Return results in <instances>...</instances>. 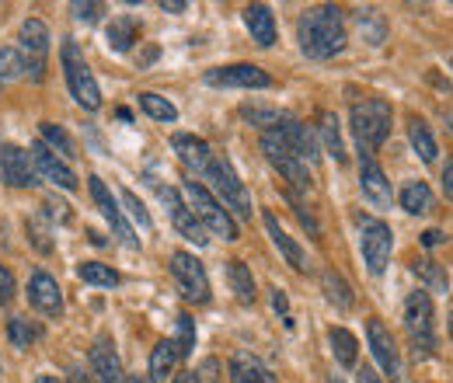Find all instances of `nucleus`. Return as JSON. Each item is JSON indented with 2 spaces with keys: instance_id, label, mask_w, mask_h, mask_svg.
I'll use <instances>...</instances> for the list:
<instances>
[{
  "instance_id": "nucleus-7",
  "label": "nucleus",
  "mask_w": 453,
  "mask_h": 383,
  "mask_svg": "<svg viewBox=\"0 0 453 383\" xmlns=\"http://www.w3.org/2000/svg\"><path fill=\"white\" fill-rule=\"evenodd\" d=\"M404 331H408L415 352L433 356V349H436V328H433V296H429V289H415L404 300Z\"/></svg>"
},
{
  "instance_id": "nucleus-50",
  "label": "nucleus",
  "mask_w": 453,
  "mask_h": 383,
  "mask_svg": "<svg viewBox=\"0 0 453 383\" xmlns=\"http://www.w3.org/2000/svg\"><path fill=\"white\" fill-rule=\"evenodd\" d=\"M422 244H426V248L443 244V230H426V234H422Z\"/></svg>"
},
{
  "instance_id": "nucleus-51",
  "label": "nucleus",
  "mask_w": 453,
  "mask_h": 383,
  "mask_svg": "<svg viewBox=\"0 0 453 383\" xmlns=\"http://www.w3.org/2000/svg\"><path fill=\"white\" fill-rule=\"evenodd\" d=\"M161 11H168V14H181V11H188V4H185V0H165V4H161Z\"/></svg>"
},
{
  "instance_id": "nucleus-57",
  "label": "nucleus",
  "mask_w": 453,
  "mask_h": 383,
  "mask_svg": "<svg viewBox=\"0 0 453 383\" xmlns=\"http://www.w3.org/2000/svg\"><path fill=\"white\" fill-rule=\"evenodd\" d=\"M450 341H453V314H450Z\"/></svg>"
},
{
  "instance_id": "nucleus-46",
  "label": "nucleus",
  "mask_w": 453,
  "mask_h": 383,
  "mask_svg": "<svg viewBox=\"0 0 453 383\" xmlns=\"http://www.w3.org/2000/svg\"><path fill=\"white\" fill-rule=\"evenodd\" d=\"M28 230H32V241H35V248H39V251H53V244L46 241V237H50V230H46V226H39V219H32V223H28Z\"/></svg>"
},
{
  "instance_id": "nucleus-29",
  "label": "nucleus",
  "mask_w": 453,
  "mask_h": 383,
  "mask_svg": "<svg viewBox=\"0 0 453 383\" xmlns=\"http://www.w3.org/2000/svg\"><path fill=\"white\" fill-rule=\"evenodd\" d=\"M178 345L174 341H157L154 345V352H150V380L157 383V380H168L171 373H174V366H178Z\"/></svg>"
},
{
  "instance_id": "nucleus-5",
  "label": "nucleus",
  "mask_w": 453,
  "mask_h": 383,
  "mask_svg": "<svg viewBox=\"0 0 453 383\" xmlns=\"http://www.w3.org/2000/svg\"><path fill=\"white\" fill-rule=\"evenodd\" d=\"M210 185H213V195L224 203V210L230 213H237V217H251L255 213V206H251V195H248V188H244V181L237 178V171L234 165L226 161L224 154H213V161L206 167V174H203Z\"/></svg>"
},
{
  "instance_id": "nucleus-3",
  "label": "nucleus",
  "mask_w": 453,
  "mask_h": 383,
  "mask_svg": "<svg viewBox=\"0 0 453 383\" xmlns=\"http://www.w3.org/2000/svg\"><path fill=\"white\" fill-rule=\"evenodd\" d=\"M181 195H185L188 210L196 213V219L206 226V234H217V237H224V241H237V219L226 213L224 203H220L203 181L185 178V181H181Z\"/></svg>"
},
{
  "instance_id": "nucleus-25",
  "label": "nucleus",
  "mask_w": 453,
  "mask_h": 383,
  "mask_svg": "<svg viewBox=\"0 0 453 383\" xmlns=\"http://www.w3.org/2000/svg\"><path fill=\"white\" fill-rule=\"evenodd\" d=\"M408 143H411V150L418 154V161H422V165H433V161H436V154H440V147H436V136H433L429 122H426V119H418V115H411V119H408Z\"/></svg>"
},
{
  "instance_id": "nucleus-9",
  "label": "nucleus",
  "mask_w": 453,
  "mask_h": 383,
  "mask_svg": "<svg viewBox=\"0 0 453 383\" xmlns=\"http://www.w3.org/2000/svg\"><path fill=\"white\" fill-rule=\"evenodd\" d=\"M171 275L181 286L188 303H210V275L206 265L192 255V251H171Z\"/></svg>"
},
{
  "instance_id": "nucleus-16",
  "label": "nucleus",
  "mask_w": 453,
  "mask_h": 383,
  "mask_svg": "<svg viewBox=\"0 0 453 383\" xmlns=\"http://www.w3.org/2000/svg\"><path fill=\"white\" fill-rule=\"evenodd\" d=\"M28 154H32V161H35V171H39L46 181H53L63 192H77V174H73V167L66 165L63 157H57L42 140H35V143L28 147Z\"/></svg>"
},
{
  "instance_id": "nucleus-15",
  "label": "nucleus",
  "mask_w": 453,
  "mask_h": 383,
  "mask_svg": "<svg viewBox=\"0 0 453 383\" xmlns=\"http://www.w3.org/2000/svg\"><path fill=\"white\" fill-rule=\"evenodd\" d=\"M366 341H370V352H373L377 366L391 377V383H401V352H397L395 334L384 328L380 318H370L366 321Z\"/></svg>"
},
{
  "instance_id": "nucleus-38",
  "label": "nucleus",
  "mask_w": 453,
  "mask_h": 383,
  "mask_svg": "<svg viewBox=\"0 0 453 383\" xmlns=\"http://www.w3.org/2000/svg\"><path fill=\"white\" fill-rule=\"evenodd\" d=\"M140 109L147 111L154 122H178V109L157 91H140Z\"/></svg>"
},
{
  "instance_id": "nucleus-34",
  "label": "nucleus",
  "mask_w": 453,
  "mask_h": 383,
  "mask_svg": "<svg viewBox=\"0 0 453 383\" xmlns=\"http://www.w3.org/2000/svg\"><path fill=\"white\" fill-rule=\"evenodd\" d=\"M321 140H325V150L335 157V161H345V140H342V129H339V115L335 111H325L321 115Z\"/></svg>"
},
{
  "instance_id": "nucleus-45",
  "label": "nucleus",
  "mask_w": 453,
  "mask_h": 383,
  "mask_svg": "<svg viewBox=\"0 0 453 383\" xmlns=\"http://www.w3.org/2000/svg\"><path fill=\"white\" fill-rule=\"evenodd\" d=\"M11 300H14V272L0 265V307H7Z\"/></svg>"
},
{
  "instance_id": "nucleus-10",
  "label": "nucleus",
  "mask_w": 453,
  "mask_h": 383,
  "mask_svg": "<svg viewBox=\"0 0 453 383\" xmlns=\"http://www.w3.org/2000/svg\"><path fill=\"white\" fill-rule=\"evenodd\" d=\"M203 80L210 88H248V91H265L273 88V77L255 66V63H226V66H213L203 73Z\"/></svg>"
},
{
  "instance_id": "nucleus-11",
  "label": "nucleus",
  "mask_w": 453,
  "mask_h": 383,
  "mask_svg": "<svg viewBox=\"0 0 453 383\" xmlns=\"http://www.w3.org/2000/svg\"><path fill=\"white\" fill-rule=\"evenodd\" d=\"M154 188H157V195H161V203L168 206L171 213V223H174V230L185 237V241H192L196 248H206L210 244V237H206V226L196 219V213L188 210V203H185V195L178 192V188H171V185H157L154 181Z\"/></svg>"
},
{
  "instance_id": "nucleus-33",
  "label": "nucleus",
  "mask_w": 453,
  "mask_h": 383,
  "mask_svg": "<svg viewBox=\"0 0 453 383\" xmlns=\"http://www.w3.org/2000/svg\"><path fill=\"white\" fill-rule=\"evenodd\" d=\"M77 279L88 282V286H102V289H112L119 286V272L105 262H81L77 265Z\"/></svg>"
},
{
  "instance_id": "nucleus-1",
  "label": "nucleus",
  "mask_w": 453,
  "mask_h": 383,
  "mask_svg": "<svg viewBox=\"0 0 453 383\" xmlns=\"http://www.w3.org/2000/svg\"><path fill=\"white\" fill-rule=\"evenodd\" d=\"M296 42H300V53L311 56V59H332L345 50L349 42V32H345V18L335 4H318V7H307L300 18H296Z\"/></svg>"
},
{
  "instance_id": "nucleus-55",
  "label": "nucleus",
  "mask_w": 453,
  "mask_h": 383,
  "mask_svg": "<svg viewBox=\"0 0 453 383\" xmlns=\"http://www.w3.org/2000/svg\"><path fill=\"white\" fill-rule=\"evenodd\" d=\"M35 383H63V380H59V377H53V373H39V377H35Z\"/></svg>"
},
{
  "instance_id": "nucleus-40",
  "label": "nucleus",
  "mask_w": 453,
  "mask_h": 383,
  "mask_svg": "<svg viewBox=\"0 0 453 383\" xmlns=\"http://www.w3.org/2000/svg\"><path fill=\"white\" fill-rule=\"evenodd\" d=\"M119 199H122L126 213L133 217V223H136V226H143V230H150V226H154V219H150V213H147V206L140 203V195H136V192L122 188V192H119Z\"/></svg>"
},
{
  "instance_id": "nucleus-8",
  "label": "nucleus",
  "mask_w": 453,
  "mask_h": 383,
  "mask_svg": "<svg viewBox=\"0 0 453 383\" xmlns=\"http://www.w3.org/2000/svg\"><path fill=\"white\" fill-rule=\"evenodd\" d=\"M262 154H265V161H269V165L276 167L286 181H289V188L311 192V185H314V178H311V165H303L296 154H289V147H286L273 129H269V133H262Z\"/></svg>"
},
{
  "instance_id": "nucleus-42",
  "label": "nucleus",
  "mask_w": 453,
  "mask_h": 383,
  "mask_svg": "<svg viewBox=\"0 0 453 383\" xmlns=\"http://www.w3.org/2000/svg\"><path fill=\"white\" fill-rule=\"evenodd\" d=\"M70 11H73V18H77V21H84V25H95V21L105 14V4H91V0L84 4V0H77Z\"/></svg>"
},
{
  "instance_id": "nucleus-23",
  "label": "nucleus",
  "mask_w": 453,
  "mask_h": 383,
  "mask_svg": "<svg viewBox=\"0 0 453 383\" xmlns=\"http://www.w3.org/2000/svg\"><path fill=\"white\" fill-rule=\"evenodd\" d=\"M244 28L251 32V39H255L262 50L276 46V14H273L265 4H248V7H244Z\"/></svg>"
},
{
  "instance_id": "nucleus-17",
  "label": "nucleus",
  "mask_w": 453,
  "mask_h": 383,
  "mask_svg": "<svg viewBox=\"0 0 453 383\" xmlns=\"http://www.w3.org/2000/svg\"><path fill=\"white\" fill-rule=\"evenodd\" d=\"M28 303L42 314V318H63V289H59V282L53 279L50 272H32L28 279Z\"/></svg>"
},
{
  "instance_id": "nucleus-4",
  "label": "nucleus",
  "mask_w": 453,
  "mask_h": 383,
  "mask_svg": "<svg viewBox=\"0 0 453 383\" xmlns=\"http://www.w3.org/2000/svg\"><path fill=\"white\" fill-rule=\"evenodd\" d=\"M59 66H63V77H66V88H70L73 102L84 111L102 109V88H98V80H95L88 59L77 50V42L66 39V42L59 46Z\"/></svg>"
},
{
  "instance_id": "nucleus-22",
  "label": "nucleus",
  "mask_w": 453,
  "mask_h": 383,
  "mask_svg": "<svg viewBox=\"0 0 453 383\" xmlns=\"http://www.w3.org/2000/svg\"><path fill=\"white\" fill-rule=\"evenodd\" d=\"M262 219H265V230H269V237H273V244H276V251L286 258V265H293L296 272H307V255H303V248L286 234L283 226H280V217L276 213H262Z\"/></svg>"
},
{
  "instance_id": "nucleus-14",
  "label": "nucleus",
  "mask_w": 453,
  "mask_h": 383,
  "mask_svg": "<svg viewBox=\"0 0 453 383\" xmlns=\"http://www.w3.org/2000/svg\"><path fill=\"white\" fill-rule=\"evenodd\" d=\"M88 185H91V199H95V206L102 210V217L109 219V226L115 230V237H119L126 248H133V251H136V248H140V237L133 234V226H129L126 217H122V206L115 203L112 188H109L98 174H91V178H88Z\"/></svg>"
},
{
  "instance_id": "nucleus-44",
  "label": "nucleus",
  "mask_w": 453,
  "mask_h": 383,
  "mask_svg": "<svg viewBox=\"0 0 453 383\" xmlns=\"http://www.w3.org/2000/svg\"><path fill=\"white\" fill-rule=\"evenodd\" d=\"M220 377H224V373H220V363H217V359H203V363L196 366V380L199 383H220Z\"/></svg>"
},
{
  "instance_id": "nucleus-48",
  "label": "nucleus",
  "mask_w": 453,
  "mask_h": 383,
  "mask_svg": "<svg viewBox=\"0 0 453 383\" xmlns=\"http://www.w3.org/2000/svg\"><path fill=\"white\" fill-rule=\"evenodd\" d=\"M440 178H443V195H447V203H453V157L443 165V174H440Z\"/></svg>"
},
{
  "instance_id": "nucleus-20",
  "label": "nucleus",
  "mask_w": 453,
  "mask_h": 383,
  "mask_svg": "<svg viewBox=\"0 0 453 383\" xmlns=\"http://www.w3.org/2000/svg\"><path fill=\"white\" fill-rule=\"evenodd\" d=\"M359 188H363V199L373 206V210H388L395 192H391V181L384 174V167L377 161H359Z\"/></svg>"
},
{
  "instance_id": "nucleus-52",
  "label": "nucleus",
  "mask_w": 453,
  "mask_h": 383,
  "mask_svg": "<svg viewBox=\"0 0 453 383\" xmlns=\"http://www.w3.org/2000/svg\"><path fill=\"white\" fill-rule=\"evenodd\" d=\"M171 383H199L196 380V370H181V373H174Z\"/></svg>"
},
{
  "instance_id": "nucleus-37",
  "label": "nucleus",
  "mask_w": 453,
  "mask_h": 383,
  "mask_svg": "<svg viewBox=\"0 0 453 383\" xmlns=\"http://www.w3.org/2000/svg\"><path fill=\"white\" fill-rule=\"evenodd\" d=\"M28 73V59L18 46H0V84H11Z\"/></svg>"
},
{
  "instance_id": "nucleus-30",
  "label": "nucleus",
  "mask_w": 453,
  "mask_h": 383,
  "mask_svg": "<svg viewBox=\"0 0 453 383\" xmlns=\"http://www.w3.org/2000/svg\"><path fill=\"white\" fill-rule=\"evenodd\" d=\"M39 136H42V143L63 157V161H70V157H77V147H73V140H70V133L57 126V122H39Z\"/></svg>"
},
{
  "instance_id": "nucleus-21",
  "label": "nucleus",
  "mask_w": 453,
  "mask_h": 383,
  "mask_svg": "<svg viewBox=\"0 0 453 383\" xmlns=\"http://www.w3.org/2000/svg\"><path fill=\"white\" fill-rule=\"evenodd\" d=\"M91 373L98 377V383H126L122 363H119V352H115V345L109 334L95 338V345H91Z\"/></svg>"
},
{
  "instance_id": "nucleus-13",
  "label": "nucleus",
  "mask_w": 453,
  "mask_h": 383,
  "mask_svg": "<svg viewBox=\"0 0 453 383\" xmlns=\"http://www.w3.org/2000/svg\"><path fill=\"white\" fill-rule=\"evenodd\" d=\"M50 28L42 18H25L21 28H18V50L28 59V70L32 77L39 80L42 77V66H46V53H50Z\"/></svg>"
},
{
  "instance_id": "nucleus-28",
  "label": "nucleus",
  "mask_w": 453,
  "mask_h": 383,
  "mask_svg": "<svg viewBox=\"0 0 453 383\" xmlns=\"http://www.w3.org/2000/svg\"><path fill=\"white\" fill-rule=\"evenodd\" d=\"M226 282H230V293L241 300V303H255V275H251V269L244 265V262H226Z\"/></svg>"
},
{
  "instance_id": "nucleus-43",
  "label": "nucleus",
  "mask_w": 453,
  "mask_h": 383,
  "mask_svg": "<svg viewBox=\"0 0 453 383\" xmlns=\"http://www.w3.org/2000/svg\"><path fill=\"white\" fill-rule=\"evenodd\" d=\"M415 272L426 275V282L433 286V289H447V275L436 269V262H429V258H422L418 265H415Z\"/></svg>"
},
{
  "instance_id": "nucleus-49",
  "label": "nucleus",
  "mask_w": 453,
  "mask_h": 383,
  "mask_svg": "<svg viewBox=\"0 0 453 383\" xmlns=\"http://www.w3.org/2000/svg\"><path fill=\"white\" fill-rule=\"evenodd\" d=\"M356 383H384V380L377 377L373 366H359V370H356Z\"/></svg>"
},
{
  "instance_id": "nucleus-58",
  "label": "nucleus",
  "mask_w": 453,
  "mask_h": 383,
  "mask_svg": "<svg viewBox=\"0 0 453 383\" xmlns=\"http://www.w3.org/2000/svg\"><path fill=\"white\" fill-rule=\"evenodd\" d=\"M332 383H345V380H339V377H335V380H332Z\"/></svg>"
},
{
  "instance_id": "nucleus-26",
  "label": "nucleus",
  "mask_w": 453,
  "mask_h": 383,
  "mask_svg": "<svg viewBox=\"0 0 453 383\" xmlns=\"http://www.w3.org/2000/svg\"><path fill=\"white\" fill-rule=\"evenodd\" d=\"M397 203H401V210L404 213H411V217H426V213H433V188L426 185V181H404L401 185V192H397Z\"/></svg>"
},
{
  "instance_id": "nucleus-18",
  "label": "nucleus",
  "mask_w": 453,
  "mask_h": 383,
  "mask_svg": "<svg viewBox=\"0 0 453 383\" xmlns=\"http://www.w3.org/2000/svg\"><path fill=\"white\" fill-rule=\"evenodd\" d=\"M273 133H276L286 147H289V154H296L303 165L318 161V140H314L311 126H303L300 119H289V115H283V122H280Z\"/></svg>"
},
{
  "instance_id": "nucleus-47",
  "label": "nucleus",
  "mask_w": 453,
  "mask_h": 383,
  "mask_svg": "<svg viewBox=\"0 0 453 383\" xmlns=\"http://www.w3.org/2000/svg\"><path fill=\"white\" fill-rule=\"evenodd\" d=\"M269 293H273V307H276V314H283L286 328H293V321H289V303H286V293L280 289V286H273Z\"/></svg>"
},
{
  "instance_id": "nucleus-36",
  "label": "nucleus",
  "mask_w": 453,
  "mask_h": 383,
  "mask_svg": "<svg viewBox=\"0 0 453 383\" xmlns=\"http://www.w3.org/2000/svg\"><path fill=\"white\" fill-rule=\"evenodd\" d=\"M328 341H332V352L342 366H356V356H359V341L356 334L345 328H332L328 331Z\"/></svg>"
},
{
  "instance_id": "nucleus-41",
  "label": "nucleus",
  "mask_w": 453,
  "mask_h": 383,
  "mask_svg": "<svg viewBox=\"0 0 453 383\" xmlns=\"http://www.w3.org/2000/svg\"><path fill=\"white\" fill-rule=\"evenodd\" d=\"M174 328H178V338H174L178 356H192V349H196V321L188 314H178L174 318Z\"/></svg>"
},
{
  "instance_id": "nucleus-59",
  "label": "nucleus",
  "mask_w": 453,
  "mask_h": 383,
  "mask_svg": "<svg viewBox=\"0 0 453 383\" xmlns=\"http://www.w3.org/2000/svg\"><path fill=\"white\" fill-rule=\"evenodd\" d=\"M450 70H453V59H450Z\"/></svg>"
},
{
  "instance_id": "nucleus-2",
  "label": "nucleus",
  "mask_w": 453,
  "mask_h": 383,
  "mask_svg": "<svg viewBox=\"0 0 453 383\" xmlns=\"http://www.w3.org/2000/svg\"><path fill=\"white\" fill-rule=\"evenodd\" d=\"M391 122H395V109L384 98H366V102L352 105L349 129H352V140L359 147V161H377V150L391 136Z\"/></svg>"
},
{
  "instance_id": "nucleus-31",
  "label": "nucleus",
  "mask_w": 453,
  "mask_h": 383,
  "mask_svg": "<svg viewBox=\"0 0 453 383\" xmlns=\"http://www.w3.org/2000/svg\"><path fill=\"white\" fill-rule=\"evenodd\" d=\"M356 28H359L363 42H370V46H384V39H388V21L373 7H366V11L356 14Z\"/></svg>"
},
{
  "instance_id": "nucleus-24",
  "label": "nucleus",
  "mask_w": 453,
  "mask_h": 383,
  "mask_svg": "<svg viewBox=\"0 0 453 383\" xmlns=\"http://www.w3.org/2000/svg\"><path fill=\"white\" fill-rule=\"evenodd\" d=\"M226 373H230L234 383H276L269 366L251 352H234L230 363H226Z\"/></svg>"
},
{
  "instance_id": "nucleus-56",
  "label": "nucleus",
  "mask_w": 453,
  "mask_h": 383,
  "mask_svg": "<svg viewBox=\"0 0 453 383\" xmlns=\"http://www.w3.org/2000/svg\"><path fill=\"white\" fill-rule=\"evenodd\" d=\"M129 383H154V380H150V373H147V377H140V373H136V377H129Z\"/></svg>"
},
{
  "instance_id": "nucleus-35",
  "label": "nucleus",
  "mask_w": 453,
  "mask_h": 383,
  "mask_svg": "<svg viewBox=\"0 0 453 383\" xmlns=\"http://www.w3.org/2000/svg\"><path fill=\"white\" fill-rule=\"evenodd\" d=\"M7 338H11V345H18V349H32V345L42 338V325H39V321H28V318H11V321H7Z\"/></svg>"
},
{
  "instance_id": "nucleus-39",
  "label": "nucleus",
  "mask_w": 453,
  "mask_h": 383,
  "mask_svg": "<svg viewBox=\"0 0 453 383\" xmlns=\"http://www.w3.org/2000/svg\"><path fill=\"white\" fill-rule=\"evenodd\" d=\"M241 115L251 122V126H258V129H276L280 122H283V111H276V109H262V105H244L241 109Z\"/></svg>"
},
{
  "instance_id": "nucleus-12",
  "label": "nucleus",
  "mask_w": 453,
  "mask_h": 383,
  "mask_svg": "<svg viewBox=\"0 0 453 383\" xmlns=\"http://www.w3.org/2000/svg\"><path fill=\"white\" fill-rule=\"evenodd\" d=\"M0 181L11 188H35L39 185V171L35 161L25 147L18 143H0Z\"/></svg>"
},
{
  "instance_id": "nucleus-6",
  "label": "nucleus",
  "mask_w": 453,
  "mask_h": 383,
  "mask_svg": "<svg viewBox=\"0 0 453 383\" xmlns=\"http://www.w3.org/2000/svg\"><path fill=\"white\" fill-rule=\"evenodd\" d=\"M359 251L370 275H384L395 251V230L377 217H359Z\"/></svg>"
},
{
  "instance_id": "nucleus-54",
  "label": "nucleus",
  "mask_w": 453,
  "mask_h": 383,
  "mask_svg": "<svg viewBox=\"0 0 453 383\" xmlns=\"http://www.w3.org/2000/svg\"><path fill=\"white\" fill-rule=\"evenodd\" d=\"M70 377H73V383H91V377H88V373H81V370H70Z\"/></svg>"
},
{
  "instance_id": "nucleus-32",
  "label": "nucleus",
  "mask_w": 453,
  "mask_h": 383,
  "mask_svg": "<svg viewBox=\"0 0 453 383\" xmlns=\"http://www.w3.org/2000/svg\"><path fill=\"white\" fill-rule=\"evenodd\" d=\"M321 289H325V296H328V300H332L339 310H349V307L356 303L352 286H349L339 272H332V269H328V272H321Z\"/></svg>"
},
{
  "instance_id": "nucleus-27",
  "label": "nucleus",
  "mask_w": 453,
  "mask_h": 383,
  "mask_svg": "<svg viewBox=\"0 0 453 383\" xmlns=\"http://www.w3.org/2000/svg\"><path fill=\"white\" fill-rule=\"evenodd\" d=\"M105 39H109V50H115V53H129L133 42H140V21H136L133 14H119V18L109 21Z\"/></svg>"
},
{
  "instance_id": "nucleus-19",
  "label": "nucleus",
  "mask_w": 453,
  "mask_h": 383,
  "mask_svg": "<svg viewBox=\"0 0 453 383\" xmlns=\"http://www.w3.org/2000/svg\"><path fill=\"white\" fill-rule=\"evenodd\" d=\"M171 150L178 154L181 165L188 167V171H196L199 178L206 174V167L213 161V147L203 136H196V133H174L171 136Z\"/></svg>"
},
{
  "instance_id": "nucleus-53",
  "label": "nucleus",
  "mask_w": 453,
  "mask_h": 383,
  "mask_svg": "<svg viewBox=\"0 0 453 383\" xmlns=\"http://www.w3.org/2000/svg\"><path fill=\"white\" fill-rule=\"evenodd\" d=\"M136 59H140V66H143V63H154V59H157V50H147V53L136 56Z\"/></svg>"
}]
</instances>
